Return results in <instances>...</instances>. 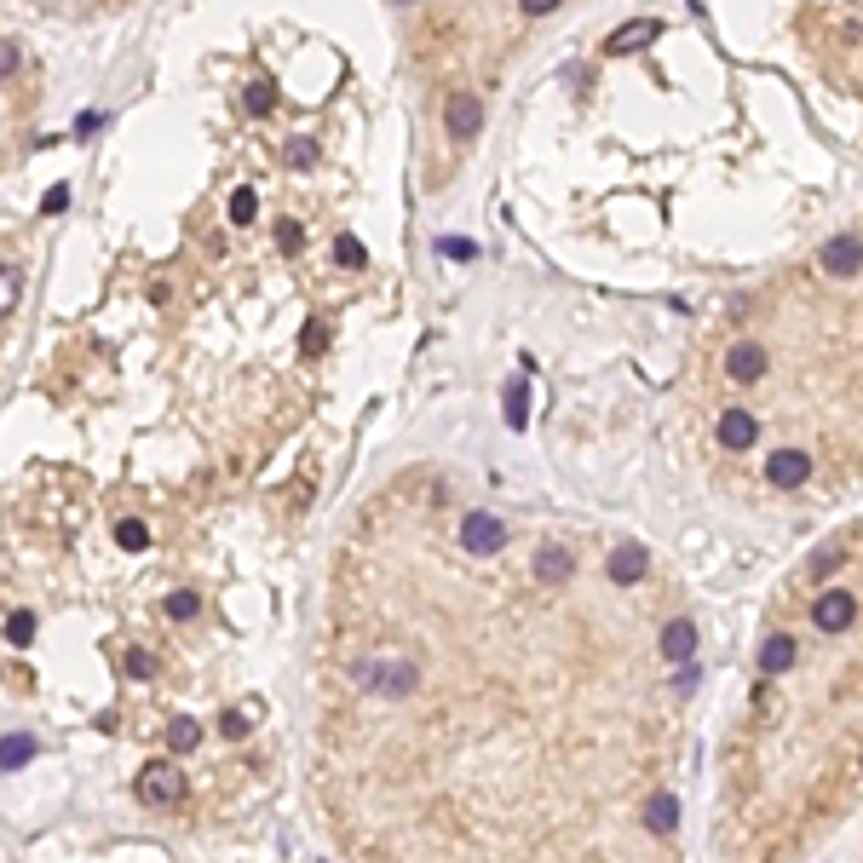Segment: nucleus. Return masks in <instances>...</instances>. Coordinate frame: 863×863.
<instances>
[{"instance_id":"dca6fc26","label":"nucleus","mask_w":863,"mask_h":863,"mask_svg":"<svg viewBox=\"0 0 863 863\" xmlns=\"http://www.w3.org/2000/svg\"><path fill=\"white\" fill-rule=\"evenodd\" d=\"M167 748H173V754H190V748H202V725L190 720V714H179V720L167 725Z\"/></svg>"},{"instance_id":"f03ea898","label":"nucleus","mask_w":863,"mask_h":863,"mask_svg":"<svg viewBox=\"0 0 863 863\" xmlns=\"http://www.w3.org/2000/svg\"><path fill=\"white\" fill-rule=\"evenodd\" d=\"M852 616H858V599H852L846 587H829V593L812 605V622L823 633H846V628H852Z\"/></svg>"},{"instance_id":"c756f323","label":"nucleus","mask_w":863,"mask_h":863,"mask_svg":"<svg viewBox=\"0 0 863 863\" xmlns=\"http://www.w3.org/2000/svg\"><path fill=\"white\" fill-rule=\"evenodd\" d=\"M0 282H6V288H0V300L12 305V300H18V265H6V277H0Z\"/></svg>"},{"instance_id":"a878e982","label":"nucleus","mask_w":863,"mask_h":863,"mask_svg":"<svg viewBox=\"0 0 863 863\" xmlns=\"http://www.w3.org/2000/svg\"><path fill=\"white\" fill-rule=\"evenodd\" d=\"M444 254H449V259H472L478 248H472L467 236H449V242H444Z\"/></svg>"},{"instance_id":"0eeeda50","label":"nucleus","mask_w":863,"mask_h":863,"mask_svg":"<svg viewBox=\"0 0 863 863\" xmlns=\"http://www.w3.org/2000/svg\"><path fill=\"white\" fill-rule=\"evenodd\" d=\"M766 478L777 484V490H800L806 478H812V455H800V449H777L766 461Z\"/></svg>"},{"instance_id":"f257e3e1","label":"nucleus","mask_w":863,"mask_h":863,"mask_svg":"<svg viewBox=\"0 0 863 863\" xmlns=\"http://www.w3.org/2000/svg\"><path fill=\"white\" fill-rule=\"evenodd\" d=\"M185 794V777H179V766H167V760H150V766L139 771V800L144 806H173Z\"/></svg>"},{"instance_id":"1a4fd4ad","label":"nucleus","mask_w":863,"mask_h":863,"mask_svg":"<svg viewBox=\"0 0 863 863\" xmlns=\"http://www.w3.org/2000/svg\"><path fill=\"white\" fill-rule=\"evenodd\" d=\"M714 432H720V444L731 449V455H737V449H748V444H754V438H760V420L748 415V409H725V415H720V426H714Z\"/></svg>"},{"instance_id":"f8f14e48","label":"nucleus","mask_w":863,"mask_h":863,"mask_svg":"<svg viewBox=\"0 0 863 863\" xmlns=\"http://www.w3.org/2000/svg\"><path fill=\"white\" fill-rule=\"evenodd\" d=\"M656 35H662V24H656V18H639V24H622V29H616L605 47L610 52H633V47H651Z\"/></svg>"},{"instance_id":"9b49d317","label":"nucleus","mask_w":863,"mask_h":863,"mask_svg":"<svg viewBox=\"0 0 863 863\" xmlns=\"http://www.w3.org/2000/svg\"><path fill=\"white\" fill-rule=\"evenodd\" d=\"M674 823H679V800L668 789H656L651 806H645V829L651 835H674Z\"/></svg>"},{"instance_id":"6e6552de","label":"nucleus","mask_w":863,"mask_h":863,"mask_svg":"<svg viewBox=\"0 0 863 863\" xmlns=\"http://www.w3.org/2000/svg\"><path fill=\"white\" fill-rule=\"evenodd\" d=\"M858 265H863L858 236H829V242H823V271H829V277H852Z\"/></svg>"},{"instance_id":"6ab92c4d","label":"nucleus","mask_w":863,"mask_h":863,"mask_svg":"<svg viewBox=\"0 0 863 863\" xmlns=\"http://www.w3.org/2000/svg\"><path fill=\"white\" fill-rule=\"evenodd\" d=\"M116 541L127 547V553H144V547H150V530H144L139 518H121V524H116Z\"/></svg>"},{"instance_id":"393cba45","label":"nucleus","mask_w":863,"mask_h":863,"mask_svg":"<svg viewBox=\"0 0 863 863\" xmlns=\"http://www.w3.org/2000/svg\"><path fill=\"white\" fill-rule=\"evenodd\" d=\"M127 674H133V679H150V674H156V662H150L144 651H133V656H127Z\"/></svg>"},{"instance_id":"2eb2a0df","label":"nucleus","mask_w":863,"mask_h":863,"mask_svg":"<svg viewBox=\"0 0 863 863\" xmlns=\"http://www.w3.org/2000/svg\"><path fill=\"white\" fill-rule=\"evenodd\" d=\"M639 576H645V547H639V541L616 547V553H610V582H639Z\"/></svg>"},{"instance_id":"b1692460","label":"nucleus","mask_w":863,"mask_h":863,"mask_svg":"<svg viewBox=\"0 0 863 863\" xmlns=\"http://www.w3.org/2000/svg\"><path fill=\"white\" fill-rule=\"evenodd\" d=\"M334 254H340V265H363V259H369L357 236H340V242H334Z\"/></svg>"},{"instance_id":"412c9836","label":"nucleus","mask_w":863,"mask_h":863,"mask_svg":"<svg viewBox=\"0 0 863 863\" xmlns=\"http://www.w3.org/2000/svg\"><path fill=\"white\" fill-rule=\"evenodd\" d=\"M254 213H259V202H254V190H236V196H231V219H236V225H248V219H254Z\"/></svg>"},{"instance_id":"39448f33","label":"nucleus","mask_w":863,"mask_h":863,"mask_svg":"<svg viewBox=\"0 0 863 863\" xmlns=\"http://www.w3.org/2000/svg\"><path fill=\"white\" fill-rule=\"evenodd\" d=\"M444 121H449V139H455V144L478 139V127H484V98L455 93V98H449V110H444Z\"/></svg>"},{"instance_id":"ddd939ff","label":"nucleus","mask_w":863,"mask_h":863,"mask_svg":"<svg viewBox=\"0 0 863 863\" xmlns=\"http://www.w3.org/2000/svg\"><path fill=\"white\" fill-rule=\"evenodd\" d=\"M662 651H668V662H691V651H697V628L679 616V622H668L662 628Z\"/></svg>"},{"instance_id":"f3484780","label":"nucleus","mask_w":863,"mask_h":863,"mask_svg":"<svg viewBox=\"0 0 863 863\" xmlns=\"http://www.w3.org/2000/svg\"><path fill=\"white\" fill-rule=\"evenodd\" d=\"M536 576L541 582H564V576H570V553H564V547H541Z\"/></svg>"},{"instance_id":"c85d7f7f","label":"nucleus","mask_w":863,"mask_h":863,"mask_svg":"<svg viewBox=\"0 0 863 863\" xmlns=\"http://www.w3.org/2000/svg\"><path fill=\"white\" fill-rule=\"evenodd\" d=\"M835 564H840V553H835V547H829V553H817V559H812V576H829Z\"/></svg>"},{"instance_id":"a211bd4d","label":"nucleus","mask_w":863,"mask_h":863,"mask_svg":"<svg viewBox=\"0 0 863 863\" xmlns=\"http://www.w3.org/2000/svg\"><path fill=\"white\" fill-rule=\"evenodd\" d=\"M29 639H35V616H29V610H12V616H6V645L24 651Z\"/></svg>"},{"instance_id":"7ed1b4c3","label":"nucleus","mask_w":863,"mask_h":863,"mask_svg":"<svg viewBox=\"0 0 863 863\" xmlns=\"http://www.w3.org/2000/svg\"><path fill=\"white\" fill-rule=\"evenodd\" d=\"M501 541H507V524H501L495 513H467V524H461V547H467V553L484 559V553H495Z\"/></svg>"},{"instance_id":"5701e85b","label":"nucleus","mask_w":863,"mask_h":863,"mask_svg":"<svg viewBox=\"0 0 863 863\" xmlns=\"http://www.w3.org/2000/svg\"><path fill=\"white\" fill-rule=\"evenodd\" d=\"M328 351V323H305V357H323Z\"/></svg>"},{"instance_id":"423d86ee","label":"nucleus","mask_w":863,"mask_h":863,"mask_svg":"<svg viewBox=\"0 0 863 863\" xmlns=\"http://www.w3.org/2000/svg\"><path fill=\"white\" fill-rule=\"evenodd\" d=\"M725 374H731L737 386H754V380L766 374V346H760V340H737V346L725 351Z\"/></svg>"},{"instance_id":"bb28decb","label":"nucleus","mask_w":863,"mask_h":863,"mask_svg":"<svg viewBox=\"0 0 863 863\" xmlns=\"http://www.w3.org/2000/svg\"><path fill=\"white\" fill-rule=\"evenodd\" d=\"M248 110L265 116V110H271V87H248Z\"/></svg>"},{"instance_id":"4468645a","label":"nucleus","mask_w":863,"mask_h":863,"mask_svg":"<svg viewBox=\"0 0 863 863\" xmlns=\"http://www.w3.org/2000/svg\"><path fill=\"white\" fill-rule=\"evenodd\" d=\"M789 668H794V639L789 633H771L760 645V674H789Z\"/></svg>"},{"instance_id":"4be33fe9","label":"nucleus","mask_w":863,"mask_h":863,"mask_svg":"<svg viewBox=\"0 0 863 863\" xmlns=\"http://www.w3.org/2000/svg\"><path fill=\"white\" fill-rule=\"evenodd\" d=\"M29 754H35V743H29V737H6V771H18Z\"/></svg>"},{"instance_id":"2f4dec72","label":"nucleus","mask_w":863,"mask_h":863,"mask_svg":"<svg viewBox=\"0 0 863 863\" xmlns=\"http://www.w3.org/2000/svg\"><path fill=\"white\" fill-rule=\"evenodd\" d=\"M219 725H225V737H242V731H248V720H242V714H225Z\"/></svg>"},{"instance_id":"9d476101","label":"nucleus","mask_w":863,"mask_h":863,"mask_svg":"<svg viewBox=\"0 0 863 863\" xmlns=\"http://www.w3.org/2000/svg\"><path fill=\"white\" fill-rule=\"evenodd\" d=\"M501 415H507V426H513V432H524V426H530V374H518L513 386H507V397H501Z\"/></svg>"},{"instance_id":"cd10ccee","label":"nucleus","mask_w":863,"mask_h":863,"mask_svg":"<svg viewBox=\"0 0 863 863\" xmlns=\"http://www.w3.org/2000/svg\"><path fill=\"white\" fill-rule=\"evenodd\" d=\"M41 208H47V213H64V208H70V190H64V185L47 190V202H41Z\"/></svg>"},{"instance_id":"aec40b11","label":"nucleus","mask_w":863,"mask_h":863,"mask_svg":"<svg viewBox=\"0 0 863 863\" xmlns=\"http://www.w3.org/2000/svg\"><path fill=\"white\" fill-rule=\"evenodd\" d=\"M196 605H202L196 593H167V616H173V622H190V616H196Z\"/></svg>"},{"instance_id":"7c9ffc66","label":"nucleus","mask_w":863,"mask_h":863,"mask_svg":"<svg viewBox=\"0 0 863 863\" xmlns=\"http://www.w3.org/2000/svg\"><path fill=\"white\" fill-rule=\"evenodd\" d=\"M277 236H282V248H294V242H300V225H294V219H282Z\"/></svg>"},{"instance_id":"20e7f679","label":"nucleus","mask_w":863,"mask_h":863,"mask_svg":"<svg viewBox=\"0 0 863 863\" xmlns=\"http://www.w3.org/2000/svg\"><path fill=\"white\" fill-rule=\"evenodd\" d=\"M369 685L380 691V697H409V691L420 685V668H415V662H403V656H397V662H374Z\"/></svg>"}]
</instances>
